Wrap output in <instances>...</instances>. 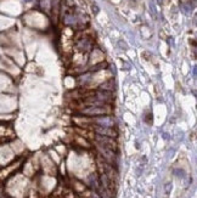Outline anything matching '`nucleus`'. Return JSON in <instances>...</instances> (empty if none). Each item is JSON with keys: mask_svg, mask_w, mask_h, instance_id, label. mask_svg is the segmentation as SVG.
Listing matches in <instances>:
<instances>
[{"mask_svg": "<svg viewBox=\"0 0 197 198\" xmlns=\"http://www.w3.org/2000/svg\"><path fill=\"white\" fill-rule=\"evenodd\" d=\"M112 112L111 105H94V106H83L78 109V113L83 117H98V116H108Z\"/></svg>", "mask_w": 197, "mask_h": 198, "instance_id": "1", "label": "nucleus"}, {"mask_svg": "<svg viewBox=\"0 0 197 198\" xmlns=\"http://www.w3.org/2000/svg\"><path fill=\"white\" fill-rule=\"evenodd\" d=\"M94 140H95V143L98 146H102L105 148H110L112 151H118V143L117 141L112 138H108V136H102V135H98L95 134L94 135Z\"/></svg>", "mask_w": 197, "mask_h": 198, "instance_id": "2", "label": "nucleus"}, {"mask_svg": "<svg viewBox=\"0 0 197 198\" xmlns=\"http://www.w3.org/2000/svg\"><path fill=\"white\" fill-rule=\"evenodd\" d=\"M90 123L98 126H105V128H113L116 125V119L111 116H98L90 118Z\"/></svg>", "mask_w": 197, "mask_h": 198, "instance_id": "3", "label": "nucleus"}, {"mask_svg": "<svg viewBox=\"0 0 197 198\" xmlns=\"http://www.w3.org/2000/svg\"><path fill=\"white\" fill-rule=\"evenodd\" d=\"M94 133L98 135H102V136H108L112 139H116L118 136L117 131L113 128H105V126H98V125H93Z\"/></svg>", "mask_w": 197, "mask_h": 198, "instance_id": "4", "label": "nucleus"}, {"mask_svg": "<svg viewBox=\"0 0 197 198\" xmlns=\"http://www.w3.org/2000/svg\"><path fill=\"white\" fill-rule=\"evenodd\" d=\"M76 47L78 49L80 52H86V51L93 49V39L89 38V37H83V38L77 40Z\"/></svg>", "mask_w": 197, "mask_h": 198, "instance_id": "5", "label": "nucleus"}, {"mask_svg": "<svg viewBox=\"0 0 197 198\" xmlns=\"http://www.w3.org/2000/svg\"><path fill=\"white\" fill-rule=\"evenodd\" d=\"M103 59H105L103 52H102L101 50H98V49H95V50H93V51H91V55H90L89 62H90V64H91V66H96V64H98V63L103 62Z\"/></svg>", "mask_w": 197, "mask_h": 198, "instance_id": "6", "label": "nucleus"}, {"mask_svg": "<svg viewBox=\"0 0 197 198\" xmlns=\"http://www.w3.org/2000/svg\"><path fill=\"white\" fill-rule=\"evenodd\" d=\"M60 12H61V0H51V15L55 23L59 21Z\"/></svg>", "mask_w": 197, "mask_h": 198, "instance_id": "7", "label": "nucleus"}, {"mask_svg": "<svg viewBox=\"0 0 197 198\" xmlns=\"http://www.w3.org/2000/svg\"><path fill=\"white\" fill-rule=\"evenodd\" d=\"M88 184H89V186L93 191H96L100 187V180H98V174H91L88 179Z\"/></svg>", "mask_w": 197, "mask_h": 198, "instance_id": "8", "label": "nucleus"}, {"mask_svg": "<svg viewBox=\"0 0 197 198\" xmlns=\"http://www.w3.org/2000/svg\"><path fill=\"white\" fill-rule=\"evenodd\" d=\"M100 90H103V91H110V93H113V90L116 89V84H115V80H107L102 84H100Z\"/></svg>", "mask_w": 197, "mask_h": 198, "instance_id": "9", "label": "nucleus"}, {"mask_svg": "<svg viewBox=\"0 0 197 198\" xmlns=\"http://www.w3.org/2000/svg\"><path fill=\"white\" fill-rule=\"evenodd\" d=\"M91 79H93L91 73H84V74H80L77 78V83L79 85H88V84H90Z\"/></svg>", "mask_w": 197, "mask_h": 198, "instance_id": "10", "label": "nucleus"}, {"mask_svg": "<svg viewBox=\"0 0 197 198\" xmlns=\"http://www.w3.org/2000/svg\"><path fill=\"white\" fill-rule=\"evenodd\" d=\"M181 11L185 14V15H190L192 12V5L190 2H182L181 4Z\"/></svg>", "mask_w": 197, "mask_h": 198, "instance_id": "11", "label": "nucleus"}, {"mask_svg": "<svg viewBox=\"0 0 197 198\" xmlns=\"http://www.w3.org/2000/svg\"><path fill=\"white\" fill-rule=\"evenodd\" d=\"M95 192H96L98 196H100V198H113L112 196H111V195H110V193H108V192H107V191H105V190H103L101 186L98 187Z\"/></svg>", "mask_w": 197, "mask_h": 198, "instance_id": "12", "label": "nucleus"}, {"mask_svg": "<svg viewBox=\"0 0 197 198\" xmlns=\"http://www.w3.org/2000/svg\"><path fill=\"white\" fill-rule=\"evenodd\" d=\"M170 191H172V182H167V184L164 185V192H166V195H169Z\"/></svg>", "mask_w": 197, "mask_h": 198, "instance_id": "13", "label": "nucleus"}, {"mask_svg": "<svg viewBox=\"0 0 197 198\" xmlns=\"http://www.w3.org/2000/svg\"><path fill=\"white\" fill-rule=\"evenodd\" d=\"M174 175L178 176V178H184V176H185V173H184V170L177 169V170H174Z\"/></svg>", "mask_w": 197, "mask_h": 198, "instance_id": "14", "label": "nucleus"}, {"mask_svg": "<svg viewBox=\"0 0 197 198\" xmlns=\"http://www.w3.org/2000/svg\"><path fill=\"white\" fill-rule=\"evenodd\" d=\"M90 198H100V196H98L95 191H93V192H91V195H90Z\"/></svg>", "mask_w": 197, "mask_h": 198, "instance_id": "15", "label": "nucleus"}, {"mask_svg": "<svg viewBox=\"0 0 197 198\" xmlns=\"http://www.w3.org/2000/svg\"><path fill=\"white\" fill-rule=\"evenodd\" d=\"M93 11H94V14H98V7L96 6V5H94V6H93Z\"/></svg>", "mask_w": 197, "mask_h": 198, "instance_id": "16", "label": "nucleus"}, {"mask_svg": "<svg viewBox=\"0 0 197 198\" xmlns=\"http://www.w3.org/2000/svg\"><path fill=\"white\" fill-rule=\"evenodd\" d=\"M196 66H195V67H194V69H192V74H194V77H196Z\"/></svg>", "mask_w": 197, "mask_h": 198, "instance_id": "17", "label": "nucleus"}, {"mask_svg": "<svg viewBox=\"0 0 197 198\" xmlns=\"http://www.w3.org/2000/svg\"><path fill=\"white\" fill-rule=\"evenodd\" d=\"M157 2L158 4H162V0H157Z\"/></svg>", "mask_w": 197, "mask_h": 198, "instance_id": "18", "label": "nucleus"}]
</instances>
